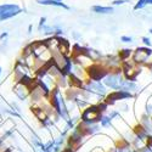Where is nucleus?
I'll return each instance as SVG.
<instances>
[{
  "mask_svg": "<svg viewBox=\"0 0 152 152\" xmlns=\"http://www.w3.org/2000/svg\"><path fill=\"white\" fill-rule=\"evenodd\" d=\"M22 12V9L18 5L15 4H4L0 5V21H4L7 18H11L14 16H17Z\"/></svg>",
  "mask_w": 152,
  "mask_h": 152,
  "instance_id": "1",
  "label": "nucleus"
},
{
  "mask_svg": "<svg viewBox=\"0 0 152 152\" xmlns=\"http://www.w3.org/2000/svg\"><path fill=\"white\" fill-rule=\"evenodd\" d=\"M100 110H99V107L97 106H91V107H89L88 110H85L84 111V113L82 115V119H83V122H85V123H95L96 121H99V119H101L102 117L100 118Z\"/></svg>",
  "mask_w": 152,
  "mask_h": 152,
  "instance_id": "2",
  "label": "nucleus"
},
{
  "mask_svg": "<svg viewBox=\"0 0 152 152\" xmlns=\"http://www.w3.org/2000/svg\"><path fill=\"white\" fill-rule=\"evenodd\" d=\"M123 79L121 78L119 74H111V75H107L105 78V84L112 89H119V85H121V82Z\"/></svg>",
  "mask_w": 152,
  "mask_h": 152,
  "instance_id": "3",
  "label": "nucleus"
},
{
  "mask_svg": "<svg viewBox=\"0 0 152 152\" xmlns=\"http://www.w3.org/2000/svg\"><path fill=\"white\" fill-rule=\"evenodd\" d=\"M128 97H132V94H130V93H126V91L118 90V91H116V93H112L111 95H108V96H107V104H115L117 100L128 99Z\"/></svg>",
  "mask_w": 152,
  "mask_h": 152,
  "instance_id": "4",
  "label": "nucleus"
},
{
  "mask_svg": "<svg viewBox=\"0 0 152 152\" xmlns=\"http://www.w3.org/2000/svg\"><path fill=\"white\" fill-rule=\"evenodd\" d=\"M89 74H90L91 79L97 82L100 79H102L104 77H106V71H104L102 68H100L99 66H93L89 69Z\"/></svg>",
  "mask_w": 152,
  "mask_h": 152,
  "instance_id": "5",
  "label": "nucleus"
},
{
  "mask_svg": "<svg viewBox=\"0 0 152 152\" xmlns=\"http://www.w3.org/2000/svg\"><path fill=\"white\" fill-rule=\"evenodd\" d=\"M86 90L91 91V93H96V94H101V95H104L106 93L105 86L101 83H99V82H90L89 84L86 85Z\"/></svg>",
  "mask_w": 152,
  "mask_h": 152,
  "instance_id": "6",
  "label": "nucleus"
},
{
  "mask_svg": "<svg viewBox=\"0 0 152 152\" xmlns=\"http://www.w3.org/2000/svg\"><path fill=\"white\" fill-rule=\"evenodd\" d=\"M152 54V50L150 49H145V48H139L135 53V61L137 62H145L147 60V57Z\"/></svg>",
  "mask_w": 152,
  "mask_h": 152,
  "instance_id": "7",
  "label": "nucleus"
},
{
  "mask_svg": "<svg viewBox=\"0 0 152 152\" xmlns=\"http://www.w3.org/2000/svg\"><path fill=\"white\" fill-rule=\"evenodd\" d=\"M119 89L122 91H133V90H136V84L130 80H122Z\"/></svg>",
  "mask_w": 152,
  "mask_h": 152,
  "instance_id": "8",
  "label": "nucleus"
},
{
  "mask_svg": "<svg viewBox=\"0 0 152 152\" xmlns=\"http://www.w3.org/2000/svg\"><path fill=\"white\" fill-rule=\"evenodd\" d=\"M38 4L40 5H51V6H57V7H63V9H69L67 5L60 1H55V0H37Z\"/></svg>",
  "mask_w": 152,
  "mask_h": 152,
  "instance_id": "9",
  "label": "nucleus"
},
{
  "mask_svg": "<svg viewBox=\"0 0 152 152\" xmlns=\"http://www.w3.org/2000/svg\"><path fill=\"white\" fill-rule=\"evenodd\" d=\"M91 10L96 14H111L113 12V9L111 6H93Z\"/></svg>",
  "mask_w": 152,
  "mask_h": 152,
  "instance_id": "10",
  "label": "nucleus"
},
{
  "mask_svg": "<svg viewBox=\"0 0 152 152\" xmlns=\"http://www.w3.org/2000/svg\"><path fill=\"white\" fill-rule=\"evenodd\" d=\"M130 54H132V50H129V49H124V50H122V51H121L119 56H121V58H122V60H125V58L128 57Z\"/></svg>",
  "mask_w": 152,
  "mask_h": 152,
  "instance_id": "11",
  "label": "nucleus"
},
{
  "mask_svg": "<svg viewBox=\"0 0 152 152\" xmlns=\"http://www.w3.org/2000/svg\"><path fill=\"white\" fill-rule=\"evenodd\" d=\"M147 5V0H139L137 1V4L135 5V10H139V9H142V7H145Z\"/></svg>",
  "mask_w": 152,
  "mask_h": 152,
  "instance_id": "12",
  "label": "nucleus"
},
{
  "mask_svg": "<svg viewBox=\"0 0 152 152\" xmlns=\"http://www.w3.org/2000/svg\"><path fill=\"white\" fill-rule=\"evenodd\" d=\"M110 123H111V118H110V117L101 118V125H102V126H107Z\"/></svg>",
  "mask_w": 152,
  "mask_h": 152,
  "instance_id": "13",
  "label": "nucleus"
},
{
  "mask_svg": "<svg viewBox=\"0 0 152 152\" xmlns=\"http://www.w3.org/2000/svg\"><path fill=\"white\" fill-rule=\"evenodd\" d=\"M121 40L124 42V43H130V42L133 40V38H132V37H122Z\"/></svg>",
  "mask_w": 152,
  "mask_h": 152,
  "instance_id": "14",
  "label": "nucleus"
},
{
  "mask_svg": "<svg viewBox=\"0 0 152 152\" xmlns=\"http://www.w3.org/2000/svg\"><path fill=\"white\" fill-rule=\"evenodd\" d=\"M45 20H46L45 17H42V18H40V23H39V31H42V28L44 27V24H45Z\"/></svg>",
  "mask_w": 152,
  "mask_h": 152,
  "instance_id": "15",
  "label": "nucleus"
},
{
  "mask_svg": "<svg viewBox=\"0 0 152 152\" xmlns=\"http://www.w3.org/2000/svg\"><path fill=\"white\" fill-rule=\"evenodd\" d=\"M147 147H148V148L152 147V136H148V137H147Z\"/></svg>",
  "mask_w": 152,
  "mask_h": 152,
  "instance_id": "16",
  "label": "nucleus"
},
{
  "mask_svg": "<svg viewBox=\"0 0 152 152\" xmlns=\"http://www.w3.org/2000/svg\"><path fill=\"white\" fill-rule=\"evenodd\" d=\"M142 42H144L146 45H148V46L151 45V40L148 39V38H146V37H144V38H142Z\"/></svg>",
  "mask_w": 152,
  "mask_h": 152,
  "instance_id": "17",
  "label": "nucleus"
},
{
  "mask_svg": "<svg viewBox=\"0 0 152 152\" xmlns=\"http://www.w3.org/2000/svg\"><path fill=\"white\" fill-rule=\"evenodd\" d=\"M124 3H125V0H115V1H113V5H121Z\"/></svg>",
  "mask_w": 152,
  "mask_h": 152,
  "instance_id": "18",
  "label": "nucleus"
},
{
  "mask_svg": "<svg viewBox=\"0 0 152 152\" xmlns=\"http://www.w3.org/2000/svg\"><path fill=\"white\" fill-rule=\"evenodd\" d=\"M140 152H152V150H151V148H148V147H144V148H141V150H140Z\"/></svg>",
  "mask_w": 152,
  "mask_h": 152,
  "instance_id": "19",
  "label": "nucleus"
},
{
  "mask_svg": "<svg viewBox=\"0 0 152 152\" xmlns=\"http://www.w3.org/2000/svg\"><path fill=\"white\" fill-rule=\"evenodd\" d=\"M7 37V33H1V34H0V39H4V38H6Z\"/></svg>",
  "mask_w": 152,
  "mask_h": 152,
  "instance_id": "20",
  "label": "nucleus"
},
{
  "mask_svg": "<svg viewBox=\"0 0 152 152\" xmlns=\"http://www.w3.org/2000/svg\"><path fill=\"white\" fill-rule=\"evenodd\" d=\"M63 152H72V148H66V150L63 151Z\"/></svg>",
  "mask_w": 152,
  "mask_h": 152,
  "instance_id": "21",
  "label": "nucleus"
},
{
  "mask_svg": "<svg viewBox=\"0 0 152 152\" xmlns=\"http://www.w3.org/2000/svg\"><path fill=\"white\" fill-rule=\"evenodd\" d=\"M147 4H151L152 5V0H147Z\"/></svg>",
  "mask_w": 152,
  "mask_h": 152,
  "instance_id": "22",
  "label": "nucleus"
},
{
  "mask_svg": "<svg viewBox=\"0 0 152 152\" xmlns=\"http://www.w3.org/2000/svg\"><path fill=\"white\" fill-rule=\"evenodd\" d=\"M55 1H60V3H61V1H62V0H55Z\"/></svg>",
  "mask_w": 152,
  "mask_h": 152,
  "instance_id": "23",
  "label": "nucleus"
},
{
  "mask_svg": "<svg viewBox=\"0 0 152 152\" xmlns=\"http://www.w3.org/2000/svg\"><path fill=\"white\" fill-rule=\"evenodd\" d=\"M0 74H1V67H0Z\"/></svg>",
  "mask_w": 152,
  "mask_h": 152,
  "instance_id": "24",
  "label": "nucleus"
},
{
  "mask_svg": "<svg viewBox=\"0 0 152 152\" xmlns=\"http://www.w3.org/2000/svg\"><path fill=\"white\" fill-rule=\"evenodd\" d=\"M150 33H151V34H152V29H150Z\"/></svg>",
  "mask_w": 152,
  "mask_h": 152,
  "instance_id": "25",
  "label": "nucleus"
}]
</instances>
